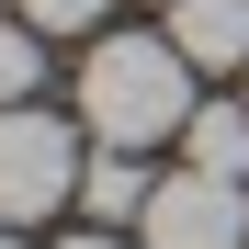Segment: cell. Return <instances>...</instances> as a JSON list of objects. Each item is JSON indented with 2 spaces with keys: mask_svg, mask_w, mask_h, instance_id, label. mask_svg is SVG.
<instances>
[{
  "mask_svg": "<svg viewBox=\"0 0 249 249\" xmlns=\"http://www.w3.org/2000/svg\"><path fill=\"white\" fill-rule=\"evenodd\" d=\"M238 79H249V68H238Z\"/></svg>",
  "mask_w": 249,
  "mask_h": 249,
  "instance_id": "obj_12",
  "label": "cell"
},
{
  "mask_svg": "<svg viewBox=\"0 0 249 249\" xmlns=\"http://www.w3.org/2000/svg\"><path fill=\"white\" fill-rule=\"evenodd\" d=\"M147 147H91V170H79V215L91 227H136L147 215Z\"/></svg>",
  "mask_w": 249,
  "mask_h": 249,
  "instance_id": "obj_4",
  "label": "cell"
},
{
  "mask_svg": "<svg viewBox=\"0 0 249 249\" xmlns=\"http://www.w3.org/2000/svg\"><path fill=\"white\" fill-rule=\"evenodd\" d=\"M57 249H124V238H113V227H79V238H57Z\"/></svg>",
  "mask_w": 249,
  "mask_h": 249,
  "instance_id": "obj_9",
  "label": "cell"
},
{
  "mask_svg": "<svg viewBox=\"0 0 249 249\" xmlns=\"http://www.w3.org/2000/svg\"><path fill=\"white\" fill-rule=\"evenodd\" d=\"M34 79H46V46H34V23H0V113L34 102Z\"/></svg>",
  "mask_w": 249,
  "mask_h": 249,
  "instance_id": "obj_7",
  "label": "cell"
},
{
  "mask_svg": "<svg viewBox=\"0 0 249 249\" xmlns=\"http://www.w3.org/2000/svg\"><path fill=\"white\" fill-rule=\"evenodd\" d=\"M102 12H113V0H23V23H34V34H91Z\"/></svg>",
  "mask_w": 249,
  "mask_h": 249,
  "instance_id": "obj_8",
  "label": "cell"
},
{
  "mask_svg": "<svg viewBox=\"0 0 249 249\" xmlns=\"http://www.w3.org/2000/svg\"><path fill=\"white\" fill-rule=\"evenodd\" d=\"M181 159H193V170H227V181H249V102H193V124H181Z\"/></svg>",
  "mask_w": 249,
  "mask_h": 249,
  "instance_id": "obj_6",
  "label": "cell"
},
{
  "mask_svg": "<svg viewBox=\"0 0 249 249\" xmlns=\"http://www.w3.org/2000/svg\"><path fill=\"white\" fill-rule=\"evenodd\" d=\"M79 124L68 113H34V102H12L0 113V215L12 227H46L57 204H79Z\"/></svg>",
  "mask_w": 249,
  "mask_h": 249,
  "instance_id": "obj_2",
  "label": "cell"
},
{
  "mask_svg": "<svg viewBox=\"0 0 249 249\" xmlns=\"http://www.w3.org/2000/svg\"><path fill=\"white\" fill-rule=\"evenodd\" d=\"M159 12H170V0H159Z\"/></svg>",
  "mask_w": 249,
  "mask_h": 249,
  "instance_id": "obj_11",
  "label": "cell"
},
{
  "mask_svg": "<svg viewBox=\"0 0 249 249\" xmlns=\"http://www.w3.org/2000/svg\"><path fill=\"white\" fill-rule=\"evenodd\" d=\"M79 124L91 147H159L193 124V57L170 34H102L79 57Z\"/></svg>",
  "mask_w": 249,
  "mask_h": 249,
  "instance_id": "obj_1",
  "label": "cell"
},
{
  "mask_svg": "<svg viewBox=\"0 0 249 249\" xmlns=\"http://www.w3.org/2000/svg\"><path fill=\"white\" fill-rule=\"evenodd\" d=\"M0 249H23V227H12V215H0Z\"/></svg>",
  "mask_w": 249,
  "mask_h": 249,
  "instance_id": "obj_10",
  "label": "cell"
},
{
  "mask_svg": "<svg viewBox=\"0 0 249 249\" xmlns=\"http://www.w3.org/2000/svg\"><path fill=\"white\" fill-rule=\"evenodd\" d=\"M136 249H249V181L227 170H181L147 193V215H136Z\"/></svg>",
  "mask_w": 249,
  "mask_h": 249,
  "instance_id": "obj_3",
  "label": "cell"
},
{
  "mask_svg": "<svg viewBox=\"0 0 249 249\" xmlns=\"http://www.w3.org/2000/svg\"><path fill=\"white\" fill-rule=\"evenodd\" d=\"M170 46L193 68H249V0H170Z\"/></svg>",
  "mask_w": 249,
  "mask_h": 249,
  "instance_id": "obj_5",
  "label": "cell"
}]
</instances>
